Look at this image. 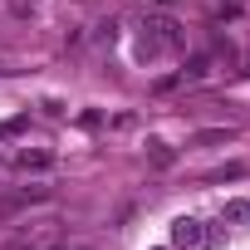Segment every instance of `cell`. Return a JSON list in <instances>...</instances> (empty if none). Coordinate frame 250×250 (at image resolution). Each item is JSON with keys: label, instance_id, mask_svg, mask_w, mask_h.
I'll return each instance as SVG.
<instances>
[{"label": "cell", "instance_id": "obj_1", "mask_svg": "<svg viewBox=\"0 0 250 250\" xmlns=\"http://www.w3.org/2000/svg\"><path fill=\"white\" fill-rule=\"evenodd\" d=\"M201 240H206V226H201L196 216H177V221H172V245L191 250V245H201Z\"/></svg>", "mask_w": 250, "mask_h": 250}, {"label": "cell", "instance_id": "obj_2", "mask_svg": "<svg viewBox=\"0 0 250 250\" xmlns=\"http://www.w3.org/2000/svg\"><path fill=\"white\" fill-rule=\"evenodd\" d=\"M15 167H20V172H49V167H54V152L25 147V152H15Z\"/></svg>", "mask_w": 250, "mask_h": 250}, {"label": "cell", "instance_id": "obj_3", "mask_svg": "<svg viewBox=\"0 0 250 250\" xmlns=\"http://www.w3.org/2000/svg\"><path fill=\"white\" fill-rule=\"evenodd\" d=\"M221 221H226V226H245V221H250V201H245V196H235V201H226V211H221Z\"/></svg>", "mask_w": 250, "mask_h": 250}, {"label": "cell", "instance_id": "obj_4", "mask_svg": "<svg viewBox=\"0 0 250 250\" xmlns=\"http://www.w3.org/2000/svg\"><path fill=\"white\" fill-rule=\"evenodd\" d=\"M230 138H235L230 128H201L191 143H196V147H221V143H230Z\"/></svg>", "mask_w": 250, "mask_h": 250}, {"label": "cell", "instance_id": "obj_5", "mask_svg": "<svg viewBox=\"0 0 250 250\" xmlns=\"http://www.w3.org/2000/svg\"><path fill=\"white\" fill-rule=\"evenodd\" d=\"M147 162H152V167H162V172H167V167H172V162H177V152H172V147H167V143H157V138H152V143H147Z\"/></svg>", "mask_w": 250, "mask_h": 250}, {"label": "cell", "instance_id": "obj_6", "mask_svg": "<svg viewBox=\"0 0 250 250\" xmlns=\"http://www.w3.org/2000/svg\"><path fill=\"white\" fill-rule=\"evenodd\" d=\"M211 74V59L206 54H191V64H187V79H206Z\"/></svg>", "mask_w": 250, "mask_h": 250}, {"label": "cell", "instance_id": "obj_7", "mask_svg": "<svg viewBox=\"0 0 250 250\" xmlns=\"http://www.w3.org/2000/svg\"><path fill=\"white\" fill-rule=\"evenodd\" d=\"M240 172H245V167H235V162H230V167H221V172H216V177H211V182H235V177H240Z\"/></svg>", "mask_w": 250, "mask_h": 250}, {"label": "cell", "instance_id": "obj_8", "mask_svg": "<svg viewBox=\"0 0 250 250\" xmlns=\"http://www.w3.org/2000/svg\"><path fill=\"white\" fill-rule=\"evenodd\" d=\"M152 250H167V245H152Z\"/></svg>", "mask_w": 250, "mask_h": 250}]
</instances>
